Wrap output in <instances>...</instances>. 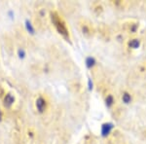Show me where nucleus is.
Wrapping results in <instances>:
<instances>
[{
    "instance_id": "f8f14e48",
    "label": "nucleus",
    "mask_w": 146,
    "mask_h": 144,
    "mask_svg": "<svg viewBox=\"0 0 146 144\" xmlns=\"http://www.w3.org/2000/svg\"><path fill=\"white\" fill-rule=\"evenodd\" d=\"M1 119H2V112H1V110H0V121H1Z\"/></svg>"
},
{
    "instance_id": "0eeeda50",
    "label": "nucleus",
    "mask_w": 146,
    "mask_h": 144,
    "mask_svg": "<svg viewBox=\"0 0 146 144\" xmlns=\"http://www.w3.org/2000/svg\"><path fill=\"white\" fill-rule=\"evenodd\" d=\"M122 101L125 104H129L131 102V96L128 92H124L123 94H122Z\"/></svg>"
},
{
    "instance_id": "f257e3e1",
    "label": "nucleus",
    "mask_w": 146,
    "mask_h": 144,
    "mask_svg": "<svg viewBox=\"0 0 146 144\" xmlns=\"http://www.w3.org/2000/svg\"><path fill=\"white\" fill-rule=\"evenodd\" d=\"M51 19L52 22H53L54 25L56 27V30L60 32L62 36L64 37H69V33H68L67 27L65 25V23H63V21L62 20V18L58 15L56 13H52L51 14Z\"/></svg>"
},
{
    "instance_id": "9b49d317",
    "label": "nucleus",
    "mask_w": 146,
    "mask_h": 144,
    "mask_svg": "<svg viewBox=\"0 0 146 144\" xmlns=\"http://www.w3.org/2000/svg\"><path fill=\"white\" fill-rule=\"evenodd\" d=\"M19 56H20L21 58H23V56H25V51H23V50H19Z\"/></svg>"
},
{
    "instance_id": "f03ea898",
    "label": "nucleus",
    "mask_w": 146,
    "mask_h": 144,
    "mask_svg": "<svg viewBox=\"0 0 146 144\" xmlns=\"http://www.w3.org/2000/svg\"><path fill=\"white\" fill-rule=\"evenodd\" d=\"M35 106H36V109L39 113H43L45 112L46 108H47V102L46 100L42 96H39L36 100V102H35Z\"/></svg>"
},
{
    "instance_id": "39448f33",
    "label": "nucleus",
    "mask_w": 146,
    "mask_h": 144,
    "mask_svg": "<svg viewBox=\"0 0 146 144\" xmlns=\"http://www.w3.org/2000/svg\"><path fill=\"white\" fill-rule=\"evenodd\" d=\"M85 62H86V66L88 67L89 69H92V68L96 65V61L95 60V58H93V56H88V58H86V60H85Z\"/></svg>"
},
{
    "instance_id": "1a4fd4ad",
    "label": "nucleus",
    "mask_w": 146,
    "mask_h": 144,
    "mask_svg": "<svg viewBox=\"0 0 146 144\" xmlns=\"http://www.w3.org/2000/svg\"><path fill=\"white\" fill-rule=\"evenodd\" d=\"M25 23H27V30L29 32H31V33H33L34 32V29H33V27H31V23H30V22H28V21H27V22H25Z\"/></svg>"
},
{
    "instance_id": "9d476101",
    "label": "nucleus",
    "mask_w": 146,
    "mask_h": 144,
    "mask_svg": "<svg viewBox=\"0 0 146 144\" xmlns=\"http://www.w3.org/2000/svg\"><path fill=\"white\" fill-rule=\"evenodd\" d=\"M82 30H83V33H85V34H89L90 33V28H89L87 25H83L82 27Z\"/></svg>"
},
{
    "instance_id": "423d86ee",
    "label": "nucleus",
    "mask_w": 146,
    "mask_h": 144,
    "mask_svg": "<svg viewBox=\"0 0 146 144\" xmlns=\"http://www.w3.org/2000/svg\"><path fill=\"white\" fill-rule=\"evenodd\" d=\"M14 101H15V98L11 94H6L5 98H4V103H5L6 106H11L14 103Z\"/></svg>"
},
{
    "instance_id": "20e7f679",
    "label": "nucleus",
    "mask_w": 146,
    "mask_h": 144,
    "mask_svg": "<svg viewBox=\"0 0 146 144\" xmlns=\"http://www.w3.org/2000/svg\"><path fill=\"white\" fill-rule=\"evenodd\" d=\"M115 103V98L114 96H113V94H109L106 96V98H105V104H106V106L108 108L112 107L113 105H114Z\"/></svg>"
},
{
    "instance_id": "6e6552de",
    "label": "nucleus",
    "mask_w": 146,
    "mask_h": 144,
    "mask_svg": "<svg viewBox=\"0 0 146 144\" xmlns=\"http://www.w3.org/2000/svg\"><path fill=\"white\" fill-rule=\"evenodd\" d=\"M129 47L131 49H138L140 47V40L139 39H131L129 42Z\"/></svg>"
},
{
    "instance_id": "7ed1b4c3",
    "label": "nucleus",
    "mask_w": 146,
    "mask_h": 144,
    "mask_svg": "<svg viewBox=\"0 0 146 144\" xmlns=\"http://www.w3.org/2000/svg\"><path fill=\"white\" fill-rule=\"evenodd\" d=\"M113 129H114V125L112 123H104V124H102V126H101V136L106 137L110 134Z\"/></svg>"
}]
</instances>
